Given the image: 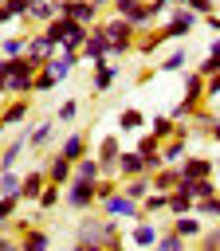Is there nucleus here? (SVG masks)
Instances as JSON below:
<instances>
[{
	"label": "nucleus",
	"instance_id": "1",
	"mask_svg": "<svg viewBox=\"0 0 220 251\" xmlns=\"http://www.w3.org/2000/svg\"><path fill=\"white\" fill-rule=\"evenodd\" d=\"M75 247H79V251H98V247L118 251V247H122V220H114V216H94V208L82 212V220H79V227H75Z\"/></svg>",
	"mask_w": 220,
	"mask_h": 251
},
{
	"label": "nucleus",
	"instance_id": "2",
	"mask_svg": "<svg viewBox=\"0 0 220 251\" xmlns=\"http://www.w3.org/2000/svg\"><path fill=\"white\" fill-rule=\"evenodd\" d=\"M102 27H106V35H110V59H122V55H134V47H138V31L141 27H134L126 16H118V12H110L106 20H102Z\"/></svg>",
	"mask_w": 220,
	"mask_h": 251
},
{
	"label": "nucleus",
	"instance_id": "3",
	"mask_svg": "<svg viewBox=\"0 0 220 251\" xmlns=\"http://www.w3.org/2000/svg\"><path fill=\"white\" fill-rule=\"evenodd\" d=\"M39 59H31L28 51L12 59V75H8V98L16 94H35V75H39Z\"/></svg>",
	"mask_w": 220,
	"mask_h": 251
},
{
	"label": "nucleus",
	"instance_id": "4",
	"mask_svg": "<svg viewBox=\"0 0 220 251\" xmlns=\"http://www.w3.org/2000/svg\"><path fill=\"white\" fill-rule=\"evenodd\" d=\"M196 24H204V16L200 12H192V8H185V4H173V12L165 16V35L169 39H189L192 31H196Z\"/></svg>",
	"mask_w": 220,
	"mask_h": 251
},
{
	"label": "nucleus",
	"instance_id": "5",
	"mask_svg": "<svg viewBox=\"0 0 220 251\" xmlns=\"http://www.w3.org/2000/svg\"><path fill=\"white\" fill-rule=\"evenodd\" d=\"M63 204H67L71 212H90V208H98L94 180H86V176H71L67 188H63Z\"/></svg>",
	"mask_w": 220,
	"mask_h": 251
},
{
	"label": "nucleus",
	"instance_id": "6",
	"mask_svg": "<svg viewBox=\"0 0 220 251\" xmlns=\"http://www.w3.org/2000/svg\"><path fill=\"white\" fill-rule=\"evenodd\" d=\"M98 212H102V216H114V220H122V224H134V220H141V216H145V212H141V200L126 196L122 188H118L110 200H102V204H98Z\"/></svg>",
	"mask_w": 220,
	"mask_h": 251
},
{
	"label": "nucleus",
	"instance_id": "7",
	"mask_svg": "<svg viewBox=\"0 0 220 251\" xmlns=\"http://www.w3.org/2000/svg\"><path fill=\"white\" fill-rule=\"evenodd\" d=\"M102 59H110V35H106V27H102V20L90 27V35H86V43H82V63H102Z\"/></svg>",
	"mask_w": 220,
	"mask_h": 251
},
{
	"label": "nucleus",
	"instance_id": "8",
	"mask_svg": "<svg viewBox=\"0 0 220 251\" xmlns=\"http://www.w3.org/2000/svg\"><path fill=\"white\" fill-rule=\"evenodd\" d=\"M59 16H71V20H79V24H98V16H102V8L94 4V0H59Z\"/></svg>",
	"mask_w": 220,
	"mask_h": 251
},
{
	"label": "nucleus",
	"instance_id": "9",
	"mask_svg": "<svg viewBox=\"0 0 220 251\" xmlns=\"http://www.w3.org/2000/svg\"><path fill=\"white\" fill-rule=\"evenodd\" d=\"M79 63H82V51H71V47H59V51H55V55H51V59H47L43 67H47V71H51V75H55V78L63 82V78H71V71H75Z\"/></svg>",
	"mask_w": 220,
	"mask_h": 251
},
{
	"label": "nucleus",
	"instance_id": "10",
	"mask_svg": "<svg viewBox=\"0 0 220 251\" xmlns=\"http://www.w3.org/2000/svg\"><path fill=\"white\" fill-rule=\"evenodd\" d=\"M28 114H31V94H16L12 102H4L0 122L12 129V126H24V122H28Z\"/></svg>",
	"mask_w": 220,
	"mask_h": 251
},
{
	"label": "nucleus",
	"instance_id": "11",
	"mask_svg": "<svg viewBox=\"0 0 220 251\" xmlns=\"http://www.w3.org/2000/svg\"><path fill=\"white\" fill-rule=\"evenodd\" d=\"M118 75H122V67H118V63H110V59L94 63V75H90V90H94V94H106V90L118 82Z\"/></svg>",
	"mask_w": 220,
	"mask_h": 251
},
{
	"label": "nucleus",
	"instance_id": "12",
	"mask_svg": "<svg viewBox=\"0 0 220 251\" xmlns=\"http://www.w3.org/2000/svg\"><path fill=\"white\" fill-rule=\"evenodd\" d=\"M165 43H169L165 27H141V31H138V47H134V51L149 59V55H157V51H161Z\"/></svg>",
	"mask_w": 220,
	"mask_h": 251
},
{
	"label": "nucleus",
	"instance_id": "13",
	"mask_svg": "<svg viewBox=\"0 0 220 251\" xmlns=\"http://www.w3.org/2000/svg\"><path fill=\"white\" fill-rule=\"evenodd\" d=\"M55 51H59V47L51 43V35H47L43 27H31V31H28V55H31V59L47 63V59H51Z\"/></svg>",
	"mask_w": 220,
	"mask_h": 251
},
{
	"label": "nucleus",
	"instance_id": "14",
	"mask_svg": "<svg viewBox=\"0 0 220 251\" xmlns=\"http://www.w3.org/2000/svg\"><path fill=\"white\" fill-rule=\"evenodd\" d=\"M43 188H47V169H31V173H24V180H20V200H24V204H35Z\"/></svg>",
	"mask_w": 220,
	"mask_h": 251
},
{
	"label": "nucleus",
	"instance_id": "15",
	"mask_svg": "<svg viewBox=\"0 0 220 251\" xmlns=\"http://www.w3.org/2000/svg\"><path fill=\"white\" fill-rule=\"evenodd\" d=\"M157 235H161V224H153L149 216L134 220V227H130V243H138V247H157Z\"/></svg>",
	"mask_w": 220,
	"mask_h": 251
},
{
	"label": "nucleus",
	"instance_id": "16",
	"mask_svg": "<svg viewBox=\"0 0 220 251\" xmlns=\"http://www.w3.org/2000/svg\"><path fill=\"white\" fill-rule=\"evenodd\" d=\"M55 118H43V122H35V126H28L24 133H28V149H47L51 145V137H55Z\"/></svg>",
	"mask_w": 220,
	"mask_h": 251
},
{
	"label": "nucleus",
	"instance_id": "17",
	"mask_svg": "<svg viewBox=\"0 0 220 251\" xmlns=\"http://www.w3.org/2000/svg\"><path fill=\"white\" fill-rule=\"evenodd\" d=\"M43 169H47V180H55V184H67V180L75 176V161H71V157H63L59 149L47 157V165H43Z\"/></svg>",
	"mask_w": 220,
	"mask_h": 251
},
{
	"label": "nucleus",
	"instance_id": "18",
	"mask_svg": "<svg viewBox=\"0 0 220 251\" xmlns=\"http://www.w3.org/2000/svg\"><path fill=\"white\" fill-rule=\"evenodd\" d=\"M59 16V0H31V12H28V27H43V24H51Z\"/></svg>",
	"mask_w": 220,
	"mask_h": 251
},
{
	"label": "nucleus",
	"instance_id": "19",
	"mask_svg": "<svg viewBox=\"0 0 220 251\" xmlns=\"http://www.w3.org/2000/svg\"><path fill=\"white\" fill-rule=\"evenodd\" d=\"M161 157H165V165H181V161L189 157V137H185V133L165 137V141H161Z\"/></svg>",
	"mask_w": 220,
	"mask_h": 251
},
{
	"label": "nucleus",
	"instance_id": "20",
	"mask_svg": "<svg viewBox=\"0 0 220 251\" xmlns=\"http://www.w3.org/2000/svg\"><path fill=\"white\" fill-rule=\"evenodd\" d=\"M141 173H149V169H145V157H141L138 149H122V157H118V176L130 180V176H141Z\"/></svg>",
	"mask_w": 220,
	"mask_h": 251
},
{
	"label": "nucleus",
	"instance_id": "21",
	"mask_svg": "<svg viewBox=\"0 0 220 251\" xmlns=\"http://www.w3.org/2000/svg\"><path fill=\"white\" fill-rule=\"evenodd\" d=\"M169 227H177L185 239H200V231H204V220H200L196 212H181V216H169Z\"/></svg>",
	"mask_w": 220,
	"mask_h": 251
},
{
	"label": "nucleus",
	"instance_id": "22",
	"mask_svg": "<svg viewBox=\"0 0 220 251\" xmlns=\"http://www.w3.org/2000/svg\"><path fill=\"white\" fill-rule=\"evenodd\" d=\"M24 153H28V133H16V137L0 149V173H4V169H16Z\"/></svg>",
	"mask_w": 220,
	"mask_h": 251
},
{
	"label": "nucleus",
	"instance_id": "23",
	"mask_svg": "<svg viewBox=\"0 0 220 251\" xmlns=\"http://www.w3.org/2000/svg\"><path fill=\"white\" fill-rule=\"evenodd\" d=\"M149 126V118L138 110V106H126V110H118V133H141Z\"/></svg>",
	"mask_w": 220,
	"mask_h": 251
},
{
	"label": "nucleus",
	"instance_id": "24",
	"mask_svg": "<svg viewBox=\"0 0 220 251\" xmlns=\"http://www.w3.org/2000/svg\"><path fill=\"white\" fill-rule=\"evenodd\" d=\"M59 153H63V157H71V161L86 157V153H90V141H86V133H79V129H75V133H67V137L59 141Z\"/></svg>",
	"mask_w": 220,
	"mask_h": 251
},
{
	"label": "nucleus",
	"instance_id": "25",
	"mask_svg": "<svg viewBox=\"0 0 220 251\" xmlns=\"http://www.w3.org/2000/svg\"><path fill=\"white\" fill-rule=\"evenodd\" d=\"M153 176V188H161V192H173L181 180H185V173H181V165H161L157 173H149Z\"/></svg>",
	"mask_w": 220,
	"mask_h": 251
},
{
	"label": "nucleus",
	"instance_id": "26",
	"mask_svg": "<svg viewBox=\"0 0 220 251\" xmlns=\"http://www.w3.org/2000/svg\"><path fill=\"white\" fill-rule=\"evenodd\" d=\"M181 173H185L189 180H196V176H212V173H216V161H208V157H192V153H189V157L181 161Z\"/></svg>",
	"mask_w": 220,
	"mask_h": 251
},
{
	"label": "nucleus",
	"instance_id": "27",
	"mask_svg": "<svg viewBox=\"0 0 220 251\" xmlns=\"http://www.w3.org/2000/svg\"><path fill=\"white\" fill-rule=\"evenodd\" d=\"M16 243H20L24 251H43V247L51 243V235H47V231H43L39 224H31L28 231H20V235H16Z\"/></svg>",
	"mask_w": 220,
	"mask_h": 251
},
{
	"label": "nucleus",
	"instance_id": "28",
	"mask_svg": "<svg viewBox=\"0 0 220 251\" xmlns=\"http://www.w3.org/2000/svg\"><path fill=\"white\" fill-rule=\"evenodd\" d=\"M196 208V196L185 188V184H177L173 192H169V216H181V212H192Z\"/></svg>",
	"mask_w": 220,
	"mask_h": 251
},
{
	"label": "nucleus",
	"instance_id": "29",
	"mask_svg": "<svg viewBox=\"0 0 220 251\" xmlns=\"http://www.w3.org/2000/svg\"><path fill=\"white\" fill-rule=\"evenodd\" d=\"M122 192H126V196H134V200H145V196L153 192V176H149V173L130 176V180H122Z\"/></svg>",
	"mask_w": 220,
	"mask_h": 251
},
{
	"label": "nucleus",
	"instance_id": "30",
	"mask_svg": "<svg viewBox=\"0 0 220 251\" xmlns=\"http://www.w3.org/2000/svg\"><path fill=\"white\" fill-rule=\"evenodd\" d=\"M141 212L153 220V216H169V192H161V188H153L145 200H141Z\"/></svg>",
	"mask_w": 220,
	"mask_h": 251
},
{
	"label": "nucleus",
	"instance_id": "31",
	"mask_svg": "<svg viewBox=\"0 0 220 251\" xmlns=\"http://www.w3.org/2000/svg\"><path fill=\"white\" fill-rule=\"evenodd\" d=\"M185 67H189V51H185V47L169 51L165 59H157V71H161V75H177V71H185Z\"/></svg>",
	"mask_w": 220,
	"mask_h": 251
},
{
	"label": "nucleus",
	"instance_id": "32",
	"mask_svg": "<svg viewBox=\"0 0 220 251\" xmlns=\"http://www.w3.org/2000/svg\"><path fill=\"white\" fill-rule=\"evenodd\" d=\"M189 126H192V137H208V129L216 126V110H208V106H200L192 118H189Z\"/></svg>",
	"mask_w": 220,
	"mask_h": 251
},
{
	"label": "nucleus",
	"instance_id": "33",
	"mask_svg": "<svg viewBox=\"0 0 220 251\" xmlns=\"http://www.w3.org/2000/svg\"><path fill=\"white\" fill-rule=\"evenodd\" d=\"M145 129H149V133H157V137L165 141V137H173V133H177V118H173V114H153Z\"/></svg>",
	"mask_w": 220,
	"mask_h": 251
},
{
	"label": "nucleus",
	"instance_id": "34",
	"mask_svg": "<svg viewBox=\"0 0 220 251\" xmlns=\"http://www.w3.org/2000/svg\"><path fill=\"white\" fill-rule=\"evenodd\" d=\"M181 184H185V188H189L196 200H204V196H216V192H220V184H216L212 176H196V180H189V176H185Z\"/></svg>",
	"mask_w": 220,
	"mask_h": 251
},
{
	"label": "nucleus",
	"instance_id": "35",
	"mask_svg": "<svg viewBox=\"0 0 220 251\" xmlns=\"http://www.w3.org/2000/svg\"><path fill=\"white\" fill-rule=\"evenodd\" d=\"M63 188L67 184H55V180H47V188L39 192V200H35V208H43V212H55L59 208V200H63Z\"/></svg>",
	"mask_w": 220,
	"mask_h": 251
},
{
	"label": "nucleus",
	"instance_id": "36",
	"mask_svg": "<svg viewBox=\"0 0 220 251\" xmlns=\"http://www.w3.org/2000/svg\"><path fill=\"white\" fill-rule=\"evenodd\" d=\"M189 247V239L177 231V227H161V235H157V251H185Z\"/></svg>",
	"mask_w": 220,
	"mask_h": 251
},
{
	"label": "nucleus",
	"instance_id": "37",
	"mask_svg": "<svg viewBox=\"0 0 220 251\" xmlns=\"http://www.w3.org/2000/svg\"><path fill=\"white\" fill-rule=\"evenodd\" d=\"M75 176H86V180H98V176H102V161H98L94 153H86V157H79V161H75Z\"/></svg>",
	"mask_w": 220,
	"mask_h": 251
},
{
	"label": "nucleus",
	"instance_id": "38",
	"mask_svg": "<svg viewBox=\"0 0 220 251\" xmlns=\"http://www.w3.org/2000/svg\"><path fill=\"white\" fill-rule=\"evenodd\" d=\"M43 31L51 35L55 47H63V39H67V31H71V16H55L51 24H43Z\"/></svg>",
	"mask_w": 220,
	"mask_h": 251
},
{
	"label": "nucleus",
	"instance_id": "39",
	"mask_svg": "<svg viewBox=\"0 0 220 251\" xmlns=\"http://www.w3.org/2000/svg\"><path fill=\"white\" fill-rule=\"evenodd\" d=\"M20 204H24L20 196H0V231L12 227V220L20 216Z\"/></svg>",
	"mask_w": 220,
	"mask_h": 251
},
{
	"label": "nucleus",
	"instance_id": "40",
	"mask_svg": "<svg viewBox=\"0 0 220 251\" xmlns=\"http://www.w3.org/2000/svg\"><path fill=\"white\" fill-rule=\"evenodd\" d=\"M192 212H196L200 220H212V224H216V220H220V192H216V196L196 200V208H192Z\"/></svg>",
	"mask_w": 220,
	"mask_h": 251
},
{
	"label": "nucleus",
	"instance_id": "41",
	"mask_svg": "<svg viewBox=\"0 0 220 251\" xmlns=\"http://www.w3.org/2000/svg\"><path fill=\"white\" fill-rule=\"evenodd\" d=\"M24 51H28V31H24V35H4V43H0V55L16 59V55H24Z\"/></svg>",
	"mask_w": 220,
	"mask_h": 251
},
{
	"label": "nucleus",
	"instance_id": "42",
	"mask_svg": "<svg viewBox=\"0 0 220 251\" xmlns=\"http://www.w3.org/2000/svg\"><path fill=\"white\" fill-rule=\"evenodd\" d=\"M20 180H24V173L4 169V173H0V196H20Z\"/></svg>",
	"mask_w": 220,
	"mask_h": 251
},
{
	"label": "nucleus",
	"instance_id": "43",
	"mask_svg": "<svg viewBox=\"0 0 220 251\" xmlns=\"http://www.w3.org/2000/svg\"><path fill=\"white\" fill-rule=\"evenodd\" d=\"M141 157H153V153H161V137L157 133H149V129H141V137H138V145H134Z\"/></svg>",
	"mask_w": 220,
	"mask_h": 251
},
{
	"label": "nucleus",
	"instance_id": "44",
	"mask_svg": "<svg viewBox=\"0 0 220 251\" xmlns=\"http://www.w3.org/2000/svg\"><path fill=\"white\" fill-rule=\"evenodd\" d=\"M196 243H200V247H204V251H220V220H216V224H212V227H204V231H200V239H196Z\"/></svg>",
	"mask_w": 220,
	"mask_h": 251
},
{
	"label": "nucleus",
	"instance_id": "45",
	"mask_svg": "<svg viewBox=\"0 0 220 251\" xmlns=\"http://www.w3.org/2000/svg\"><path fill=\"white\" fill-rule=\"evenodd\" d=\"M75 118H79V102H75V98H67V102L55 110V122H59V126H71Z\"/></svg>",
	"mask_w": 220,
	"mask_h": 251
},
{
	"label": "nucleus",
	"instance_id": "46",
	"mask_svg": "<svg viewBox=\"0 0 220 251\" xmlns=\"http://www.w3.org/2000/svg\"><path fill=\"white\" fill-rule=\"evenodd\" d=\"M59 86V78L47 71V67H39V75H35V94H47V90H55Z\"/></svg>",
	"mask_w": 220,
	"mask_h": 251
},
{
	"label": "nucleus",
	"instance_id": "47",
	"mask_svg": "<svg viewBox=\"0 0 220 251\" xmlns=\"http://www.w3.org/2000/svg\"><path fill=\"white\" fill-rule=\"evenodd\" d=\"M204 98H208V102H216V98H220V71L204 78Z\"/></svg>",
	"mask_w": 220,
	"mask_h": 251
},
{
	"label": "nucleus",
	"instance_id": "48",
	"mask_svg": "<svg viewBox=\"0 0 220 251\" xmlns=\"http://www.w3.org/2000/svg\"><path fill=\"white\" fill-rule=\"evenodd\" d=\"M196 71H200V75L208 78V75H216V71H220V59H216V55H204V59L196 63Z\"/></svg>",
	"mask_w": 220,
	"mask_h": 251
},
{
	"label": "nucleus",
	"instance_id": "49",
	"mask_svg": "<svg viewBox=\"0 0 220 251\" xmlns=\"http://www.w3.org/2000/svg\"><path fill=\"white\" fill-rule=\"evenodd\" d=\"M204 24H208V27L220 35V12H208V16H204Z\"/></svg>",
	"mask_w": 220,
	"mask_h": 251
},
{
	"label": "nucleus",
	"instance_id": "50",
	"mask_svg": "<svg viewBox=\"0 0 220 251\" xmlns=\"http://www.w3.org/2000/svg\"><path fill=\"white\" fill-rule=\"evenodd\" d=\"M208 137H212V141H216V145H220V118H216V126H212V129H208Z\"/></svg>",
	"mask_w": 220,
	"mask_h": 251
},
{
	"label": "nucleus",
	"instance_id": "51",
	"mask_svg": "<svg viewBox=\"0 0 220 251\" xmlns=\"http://www.w3.org/2000/svg\"><path fill=\"white\" fill-rule=\"evenodd\" d=\"M8 243H12V235H4V231H0V247H8Z\"/></svg>",
	"mask_w": 220,
	"mask_h": 251
},
{
	"label": "nucleus",
	"instance_id": "52",
	"mask_svg": "<svg viewBox=\"0 0 220 251\" xmlns=\"http://www.w3.org/2000/svg\"><path fill=\"white\" fill-rule=\"evenodd\" d=\"M4 133H8V126H4V122H0V141H4Z\"/></svg>",
	"mask_w": 220,
	"mask_h": 251
},
{
	"label": "nucleus",
	"instance_id": "53",
	"mask_svg": "<svg viewBox=\"0 0 220 251\" xmlns=\"http://www.w3.org/2000/svg\"><path fill=\"white\" fill-rule=\"evenodd\" d=\"M0 43H4V24H0Z\"/></svg>",
	"mask_w": 220,
	"mask_h": 251
},
{
	"label": "nucleus",
	"instance_id": "54",
	"mask_svg": "<svg viewBox=\"0 0 220 251\" xmlns=\"http://www.w3.org/2000/svg\"><path fill=\"white\" fill-rule=\"evenodd\" d=\"M0 4H4V0H0Z\"/></svg>",
	"mask_w": 220,
	"mask_h": 251
}]
</instances>
